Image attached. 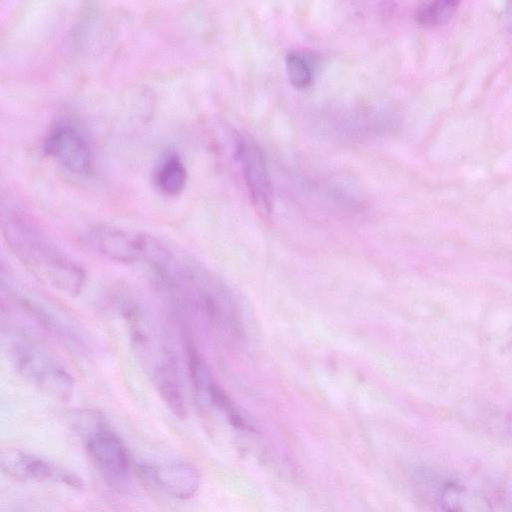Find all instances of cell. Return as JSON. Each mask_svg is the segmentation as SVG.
Instances as JSON below:
<instances>
[{
	"label": "cell",
	"instance_id": "cell-1",
	"mask_svg": "<svg viewBox=\"0 0 512 512\" xmlns=\"http://www.w3.org/2000/svg\"><path fill=\"white\" fill-rule=\"evenodd\" d=\"M0 226L8 249L39 282L69 296L83 290L84 268L55 244L27 210L3 193Z\"/></svg>",
	"mask_w": 512,
	"mask_h": 512
},
{
	"label": "cell",
	"instance_id": "cell-2",
	"mask_svg": "<svg viewBox=\"0 0 512 512\" xmlns=\"http://www.w3.org/2000/svg\"><path fill=\"white\" fill-rule=\"evenodd\" d=\"M116 308L128 327L129 343L142 370L162 401L178 418L187 415L179 367L165 330L135 297L120 293Z\"/></svg>",
	"mask_w": 512,
	"mask_h": 512
},
{
	"label": "cell",
	"instance_id": "cell-3",
	"mask_svg": "<svg viewBox=\"0 0 512 512\" xmlns=\"http://www.w3.org/2000/svg\"><path fill=\"white\" fill-rule=\"evenodd\" d=\"M5 353L16 372L46 395L66 401L75 381L69 370L35 337L23 328L2 323Z\"/></svg>",
	"mask_w": 512,
	"mask_h": 512
},
{
	"label": "cell",
	"instance_id": "cell-4",
	"mask_svg": "<svg viewBox=\"0 0 512 512\" xmlns=\"http://www.w3.org/2000/svg\"><path fill=\"white\" fill-rule=\"evenodd\" d=\"M74 428L106 481L116 488L126 486L132 468L131 458L105 416L96 410L80 411L75 417Z\"/></svg>",
	"mask_w": 512,
	"mask_h": 512
},
{
	"label": "cell",
	"instance_id": "cell-5",
	"mask_svg": "<svg viewBox=\"0 0 512 512\" xmlns=\"http://www.w3.org/2000/svg\"><path fill=\"white\" fill-rule=\"evenodd\" d=\"M186 340L187 367L197 404L200 408L212 409L221 413L237 429L252 431L253 427L214 381L212 373L197 347L189 339Z\"/></svg>",
	"mask_w": 512,
	"mask_h": 512
},
{
	"label": "cell",
	"instance_id": "cell-6",
	"mask_svg": "<svg viewBox=\"0 0 512 512\" xmlns=\"http://www.w3.org/2000/svg\"><path fill=\"white\" fill-rule=\"evenodd\" d=\"M151 235L112 225H96L85 234V244L98 255L120 264L143 263Z\"/></svg>",
	"mask_w": 512,
	"mask_h": 512
},
{
	"label": "cell",
	"instance_id": "cell-7",
	"mask_svg": "<svg viewBox=\"0 0 512 512\" xmlns=\"http://www.w3.org/2000/svg\"><path fill=\"white\" fill-rule=\"evenodd\" d=\"M44 153L75 175H87L92 169V149L85 133L76 125L61 121L44 138Z\"/></svg>",
	"mask_w": 512,
	"mask_h": 512
},
{
	"label": "cell",
	"instance_id": "cell-8",
	"mask_svg": "<svg viewBox=\"0 0 512 512\" xmlns=\"http://www.w3.org/2000/svg\"><path fill=\"white\" fill-rule=\"evenodd\" d=\"M0 458L2 471L13 479L57 482L77 489L83 486L75 474L31 453L7 449Z\"/></svg>",
	"mask_w": 512,
	"mask_h": 512
},
{
	"label": "cell",
	"instance_id": "cell-9",
	"mask_svg": "<svg viewBox=\"0 0 512 512\" xmlns=\"http://www.w3.org/2000/svg\"><path fill=\"white\" fill-rule=\"evenodd\" d=\"M235 152L252 201L261 210L269 212L273 204V189L261 149L250 138L240 136Z\"/></svg>",
	"mask_w": 512,
	"mask_h": 512
},
{
	"label": "cell",
	"instance_id": "cell-10",
	"mask_svg": "<svg viewBox=\"0 0 512 512\" xmlns=\"http://www.w3.org/2000/svg\"><path fill=\"white\" fill-rule=\"evenodd\" d=\"M139 474L165 493L178 498H191L198 490L200 476L190 463L173 461L161 465H140Z\"/></svg>",
	"mask_w": 512,
	"mask_h": 512
},
{
	"label": "cell",
	"instance_id": "cell-11",
	"mask_svg": "<svg viewBox=\"0 0 512 512\" xmlns=\"http://www.w3.org/2000/svg\"><path fill=\"white\" fill-rule=\"evenodd\" d=\"M441 512H493L489 499L478 490L450 481L439 494Z\"/></svg>",
	"mask_w": 512,
	"mask_h": 512
},
{
	"label": "cell",
	"instance_id": "cell-12",
	"mask_svg": "<svg viewBox=\"0 0 512 512\" xmlns=\"http://www.w3.org/2000/svg\"><path fill=\"white\" fill-rule=\"evenodd\" d=\"M152 179L156 189L165 196L180 194L187 183L188 173L181 156L168 150L156 163Z\"/></svg>",
	"mask_w": 512,
	"mask_h": 512
},
{
	"label": "cell",
	"instance_id": "cell-13",
	"mask_svg": "<svg viewBox=\"0 0 512 512\" xmlns=\"http://www.w3.org/2000/svg\"><path fill=\"white\" fill-rule=\"evenodd\" d=\"M459 4L460 2L453 0L423 2L415 11V20L424 27L444 25L453 18Z\"/></svg>",
	"mask_w": 512,
	"mask_h": 512
},
{
	"label": "cell",
	"instance_id": "cell-14",
	"mask_svg": "<svg viewBox=\"0 0 512 512\" xmlns=\"http://www.w3.org/2000/svg\"><path fill=\"white\" fill-rule=\"evenodd\" d=\"M285 66L290 83L298 89L311 85L314 76V68L308 56L299 51L287 54Z\"/></svg>",
	"mask_w": 512,
	"mask_h": 512
},
{
	"label": "cell",
	"instance_id": "cell-15",
	"mask_svg": "<svg viewBox=\"0 0 512 512\" xmlns=\"http://www.w3.org/2000/svg\"><path fill=\"white\" fill-rule=\"evenodd\" d=\"M503 25L507 32L512 33V2H509L505 8Z\"/></svg>",
	"mask_w": 512,
	"mask_h": 512
},
{
	"label": "cell",
	"instance_id": "cell-16",
	"mask_svg": "<svg viewBox=\"0 0 512 512\" xmlns=\"http://www.w3.org/2000/svg\"><path fill=\"white\" fill-rule=\"evenodd\" d=\"M501 503L506 512H512V492L501 494Z\"/></svg>",
	"mask_w": 512,
	"mask_h": 512
}]
</instances>
